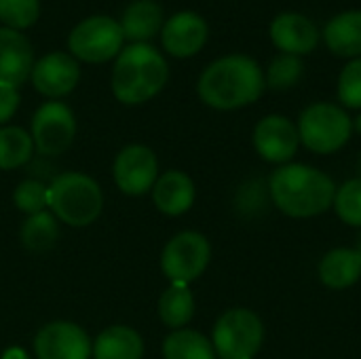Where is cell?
Here are the masks:
<instances>
[{
  "label": "cell",
  "mask_w": 361,
  "mask_h": 359,
  "mask_svg": "<svg viewBox=\"0 0 361 359\" xmlns=\"http://www.w3.org/2000/svg\"><path fill=\"white\" fill-rule=\"evenodd\" d=\"M269 190L275 207L286 216L313 218L332 207L336 184L317 167L305 163H288L273 171Z\"/></svg>",
  "instance_id": "obj_1"
},
{
  "label": "cell",
  "mask_w": 361,
  "mask_h": 359,
  "mask_svg": "<svg viewBox=\"0 0 361 359\" xmlns=\"http://www.w3.org/2000/svg\"><path fill=\"white\" fill-rule=\"evenodd\" d=\"M212 245L197 231L178 233L161 254V269L171 284H190L201 277L209 264Z\"/></svg>",
  "instance_id": "obj_8"
},
{
  "label": "cell",
  "mask_w": 361,
  "mask_h": 359,
  "mask_svg": "<svg viewBox=\"0 0 361 359\" xmlns=\"http://www.w3.org/2000/svg\"><path fill=\"white\" fill-rule=\"evenodd\" d=\"M51 214L68 226H89L104 207L99 184L78 171H66L47 186Z\"/></svg>",
  "instance_id": "obj_4"
},
{
  "label": "cell",
  "mask_w": 361,
  "mask_h": 359,
  "mask_svg": "<svg viewBox=\"0 0 361 359\" xmlns=\"http://www.w3.org/2000/svg\"><path fill=\"white\" fill-rule=\"evenodd\" d=\"M338 99L345 108H361V57L351 59L338 76Z\"/></svg>",
  "instance_id": "obj_30"
},
{
  "label": "cell",
  "mask_w": 361,
  "mask_h": 359,
  "mask_svg": "<svg viewBox=\"0 0 361 359\" xmlns=\"http://www.w3.org/2000/svg\"><path fill=\"white\" fill-rule=\"evenodd\" d=\"M144 341L129 326H110L93 343L95 359H142Z\"/></svg>",
  "instance_id": "obj_21"
},
{
  "label": "cell",
  "mask_w": 361,
  "mask_h": 359,
  "mask_svg": "<svg viewBox=\"0 0 361 359\" xmlns=\"http://www.w3.org/2000/svg\"><path fill=\"white\" fill-rule=\"evenodd\" d=\"M357 250H360V254H361V241H360V248H357Z\"/></svg>",
  "instance_id": "obj_34"
},
{
  "label": "cell",
  "mask_w": 361,
  "mask_h": 359,
  "mask_svg": "<svg viewBox=\"0 0 361 359\" xmlns=\"http://www.w3.org/2000/svg\"><path fill=\"white\" fill-rule=\"evenodd\" d=\"M34 68V51L30 40L11 28H0V87L17 89Z\"/></svg>",
  "instance_id": "obj_14"
},
{
  "label": "cell",
  "mask_w": 361,
  "mask_h": 359,
  "mask_svg": "<svg viewBox=\"0 0 361 359\" xmlns=\"http://www.w3.org/2000/svg\"><path fill=\"white\" fill-rule=\"evenodd\" d=\"M361 277V254L353 248L330 250L319 262V279L330 290H347Z\"/></svg>",
  "instance_id": "obj_18"
},
{
  "label": "cell",
  "mask_w": 361,
  "mask_h": 359,
  "mask_svg": "<svg viewBox=\"0 0 361 359\" xmlns=\"http://www.w3.org/2000/svg\"><path fill=\"white\" fill-rule=\"evenodd\" d=\"M296 127L300 144L317 154L341 150L353 133V121L347 110L330 102H317L305 108Z\"/></svg>",
  "instance_id": "obj_5"
},
{
  "label": "cell",
  "mask_w": 361,
  "mask_h": 359,
  "mask_svg": "<svg viewBox=\"0 0 361 359\" xmlns=\"http://www.w3.org/2000/svg\"><path fill=\"white\" fill-rule=\"evenodd\" d=\"M298 127L288 116L269 114L254 129V148L269 163L288 165L298 152Z\"/></svg>",
  "instance_id": "obj_11"
},
{
  "label": "cell",
  "mask_w": 361,
  "mask_h": 359,
  "mask_svg": "<svg viewBox=\"0 0 361 359\" xmlns=\"http://www.w3.org/2000/svg\"><path fill=\"white\" fill-rule=\"evenodd\" d=\"M273 44L288 55H307L319 42L315 23L300 13H281L271 23Z\"/></svg>",
  "instance_id": "obj_16"
},
{
  "label": "cell",
  "mask_w": 361,
  "mask_h": 359,
  "mask_svg": "<svg viewBox=\"0 0 361 359\" xmlns=\"http://www.w3.org/2000/svg\"><path fill=\"white\" fill-rule=\"evenodd\" d=\"M19 106V93L17 89H8V87H0V125L6 123Z\"/></svg>",
  "instance_id": "obj_31"
},
{
  "label": "cell",
  "mask_w": 361,
  "mask_h": 359,
  "mask_svg": "<svg viewBox=\"0 0 361 359\" xmlns=\"http://www.w3.org/2000/svg\"><path fill=\"white\" fill-rule=\"evenodd\" d=\"M324 40L338 57H361V11H347L332 17L324 28Z\"/></svg>",
  "instance_id": "obj_19"
},
{
  "label": "cell",
  "mask_w": 361,
  "mask_h": 359,
  "mask_svg": "<svg viewBox=\"0 0 361 359\" xmlns=\"http://www.w3.org/2000/svg\"><path fill=\"white\" fill-rule=\"evenodd\" d=\"M165 359H216V351L209 339L197 330H176L163 343Z\"/></svg>",
  "instance_id": "obj_23"
},
{
  "label": "cell",
  "mask_w": 361,
  "mask_h": 359,
  "mask_svg": "<svg viewBox=\"0 0 361 359\" xmlns=\"http://www.w3.org/2000/svg\"><path fill=\"white\" fill-rule=\"evenodd\" d=\"M114 182L125 195L140 197L148 193L159 178L157 154L142 144H131L123 148L114 159Z\"/></svg>",
  "instance_id": "obj_10"
},
{
  "label": "cell",
  "mask_w": 361,
  "mask_h": 359,
  "mask_svg": "<svg viewBox=\"0 0 361 359\" xmlns=\"http://www.w3.org/2000/svg\"><path fill=\"white\" fill-rule=\"evenodd\" d=\"M38 359H89L93 353L87 332L72 322L47 324L34 339Z\"/></svg>",
  "instance_id": "obj_12"
},
{
  "label": "cell",
  "mask_w": 361,
  "mask_h": 359,
  "mask_svg": "<svg viewBox=\"0 0 361 359\" xmlns=\"http://www.w3.org/2000/svg\"><path fill=\"white\" fill-rule=\"evenodd\" d=\"M0 359H30V358H27V353H25L23 349H19V347H11V349H6V351L2 353V358Z\"/></svg>",
  "instance_id": "obj_32"
},
{
  "label": "cell",
  "mask_w": 361,
  "mask_h": 359,
  "mask_svg": "<svg viewBox=\"0 0 361 359\" xmlns=\"http://www.w3.org/2000/svg\"><path fill=\"white\" fill-rule=\"evenodd\" d=\"M207 40V23L192 11H182L163 23V47L173 57H190L203 49Z\"/></svg>",
  "instance_id": "obj_15"
},
{
  "label": "cell",
  "mask_w": 361,
  "mask_h": 359,
  "mask_svg": "<svg viewBox=\"0 0 361 359\" xmlns=\"http://www.w3.org/2000/svg\"><path fill=\"white\" fill-rule=\"evenodd\" d=\"M353 127H355V129H357V131H360V133H361V114H360V116H357V118H355Z\"/></svg>",
  "instance_id": "obj_33"
},
{
  "label": "cell",
  "mask_w": 361,
  "mask_h": 359,
  "mask_svg": "<svg viewBox=\"0 0 361 359\" xmlns=\"http://www.w3.org/2000/svg\"><path fill=\"white\" fill-rule=\"evenodd\" d=\"M332 207L345 224L361 226V178L347 180L336 188Z\"/></svg>",
  "instance_id": "obj_26"
},
{
  "label": "cell",
  "mask_w": 361,
  "mask_h": 359,
  "mask_svg": "<svg viewBox=\"0 0 361 359\" xmlns=\"http://www.w3.org/2000/svg\"><path fill=\"white\" fill-rule=\"evenodd\" d=\"M267 87L260 66L247 55L216 59L199 78V97L216 110H237L254 104Z\"/></svg>",
  "instance_id": "obj_2"
},
{
  "label": "cell",
  "mask_w": 361,
  "mask_h": 359,
  "mask_svg": "<svg viewBox=\"0 0 361 359\" xmlns=\"http://www.w3.org/2000/svg\"><path fill=\"white\" fill-rule=\"evenodd\" d=\"M123 30L121 23L112 17L95 15L85 21H80L68 38V47L74 55V59L89 61V63H102L121 53L123 47Z\"/></svg>",
  "instance_id": "obj_7"
},
{
  "label": "cell",
  "mask_w": 361,
  "mask_h": 359,
  "mask_svg": "<svg viewBox=\"0 0 361 359\" xmlns=\"http://www.w3.org/2000/svg\"><path fill=\"white\" fill-rule=\"evenodd\" d=\"M13 201L17 205L19 212L32 216V214H40L44 212V207H49V195H47V186L38 180H23L15 193H13Z\"/></svg>",
  "instance_id": "obj_28"
},
{
  "label": "cell",
  "mask_w": 361,
  "mask_h": 359,
  "mask_svg": "<svg viewBox=\"0 0 361 359\" xmlns=\"http://www.w3.org/2000/svg\"><path fill=\"white\" fill-rule=\"evenodd\" d=\"M30 78L38 93L47 97H63L76 87L80 68L68 53H49L34 63Z\"/></svg>",
  "instance_id": "obj_13"
},
{
  "label": "cell",
  "mask_w": 361,
  "mask_h": 359,
  "mask_svg": "<svg viewBox=\"0 0 361 359\" xmlns=\"http://www.w3.org/2000/svg\"><path fill=\"white\" fill-rule=\"evenodd\" d=\"M264 343L262 320L243 307L226 311L214 326L212 345L222 359H254Z\"/></svg>",
  "instance_id": "obj_6"
},
{
  "label": "cell",
  "mask_w": 361,
  "mask_h": 359,
  "mask_svg": "<svg viewBox=\"0 0 361 359\" xmlns=\"http://www.w3.org/2000/svg\"><path fill=\"white\" fill-rule=\"evenodd\" d=\"M38 19V0H0V21L11 30L30 28Z\"/></svg>",
  "instance_id": "obj_29"
},
{
  "label": "cell",
  "mask_w": 361,
  "mask_h": 359,
  "mask_svg": "<svg viewBox=\"0 0 361 359\" xmlns=\"http://www.w3.org/2000/svg\"><path fill=\"white\" fill-rule=\"evenodd\" d=\"M74 114L61 102H47L32 116V142L40 154L57 157L66 152L74 140Z\"/></svg>",
  "instance_id": "obj_9"
},
{
  "label": "cell",
  "mask_w": 361,
  "mask_h": 359,
  "mask_svg": "<svg viewBox=\"0 0 361 359\" xmlns=\"http://www.w3.org/2000/svg\"><path fill=\"white\" fill-rule=\"evenodd\" d=\"M195 197H197L195 182L190 180V176L178 169L165 171L161 178H157L152 186V201L157 209L167 216L186 214L192 207Z\"/></svg>",
  "instance_id": "obj_17"
},
{
  "label": "cell",
  "mask_w": 361,
  "mask_h": 359,
  "mask_svg": "<svg viewBox=\"0 0 361 359\" xmlns=\"http://www.w3.org/2000/svg\"><path fill=\"white\" fill-rule=\"evenodd\" d=\"M34 152V142L27 131L21 127H2L0 129V169H17L30 161Z\"/></svg>",
  "instance_id": "obj_25"
},
{
  "label": "cell",
  "mask_w": 361,
  "mask_h": 359,
  "mask_svg": "<svg viewBox=\"0 0 361 359\" xmlns=\"http://www.w3.org/2000/svg\"><path fill=\"white\" fill-rule=\"evenodd\" d=\"M57 239H59L57 218L47 209L27 216V220L21 226V243L25 245V250L34 254H42L51 250L57 243Z\"/></svg>",
  "instance_id": "obj_24"
},
{
  "label": "cell",
  "mask_w": 361,
  "mask_h": 359,
  "mask_svg": "<svg viewBox=\"0 0 361 359\" xmlns=\"http://www.w3.org/2000/svg\"><path fill=\"white\" fill-rule=\"evenodd\" d=\"M123 36L131 42H146L159 30H163V8L154 0L131 2L121 21Z\"/></svg>",
  "instance_id": "obj_20"
},
{
  "label": "cell",
  "mask_w": 361,
  "mask_h": 359,
  "mask_svg": "<svg viewBox=\"0 0 361 359\" xmlns=\"http://www.w3.org/2000/svg\"><path fill=\"white\" fill-rule=\"evenodd\" d=\"M195 315V296L188 284H171L159 298V317L167 328L182 330Z\"/></svg>",
  "instance_id": "obj_22"
},
{
  "label": "cell",
  "mask_w": 361,
  "mask_h": 359,
  "mask_svg": "<svg viewBox=\"0 0 361 359\" xmlns=\"http://www.w3.org/2000/svg\"><path fill=\"white\" fill-rule=\"evenodd\" d=\"M302 72H305V66L298 55L281 53L271 61L264 80L271 89H290L302 78Z\"/></svg>",
  "instance_id": "obj_27"
},
{
  "label": "cell",
  "mask_w": 361,
  "mask_h": 359,
  "mask_svg": "<svg viewBox=\"0 0 361 359\" xmlns=\"http://www.w3.org/2000/svg\"><path fill=\"white\" fill-rule=\"evenodd\" d=\"M167 78L169 68L163 55L146 42H133L118 53L112 70V93L123 104H142L152 99Z\"/></svg>",
  "instance_id": "obj_3"
}]
</instances>
